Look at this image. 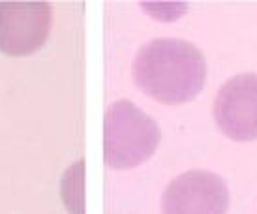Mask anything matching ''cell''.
I'll use <instances>...</instances> for the list:
<instances>
[{"mask_svg":"<svg viewBox=\"0 0 257 214\" xmlns=\"http://www.w3.org/2000/svg\"><path fill=\"white\" fill-rule=\"evenodd\" d=\"M136 85L169 105L192 101L207 81V62L193 43L160 38L141 47L134 60Z\"/></svg>","mask_w":257,"mask_h":214,"instance_id":"obj_1","label":"cell"},{"mask_svg":"<svg viewBox=\"0 0 257 214\" xmlns=\"http://www.w3.org/2000/svg\"><path fill=\"white\" fill-rule=\"evenodd\" d=\"M162 139V132L149 115L128 100L114 101L105 113V164L130 169L147 162Z\"/></svg>","mask_w":257,"mask_h":214,"instance_id":"obj_2","label":"cell"},{"mask_svg":"<svg viewBox=\"0 0 257 214\" xmlns=\"http://www.w3.org/2000/svg\"><path fill=\"white\" fill-rule=\"evenodd\" d=\"M229 190L210 171H188L173 178L162 195V214H225Z\"/></svg>","mask_w":257,"mask_h":214,"instance_id":"obj_3","label":"cell"},{"mask_svg":"<svg viewBox=\"0 0 257 214\" xmlns=\"http://www.w3.org/2000/svg\"><path fill=\"white\" fill-rule=\"evenodd\" d=\"M214 119L233 141L257 139V73H240L223 83L214 101Z\"/></svg>","mask_w":257,"mask_h":214,"instance_id":"obj_4","label":"cell"},{"mask_svg":"<svg viewBox=\"0 0 257 214\" xmlns=\"http://www.w3.org/2000/svg\"><path fill=\"white\" fill-rule=\"evenodd\" d=\"M51 29L45 4H0V51L27 55L42 47Z\"/></svg>","mask_w":257,"mask_h":214,"instance_id":"obj_5","label":"cell"}]
</instances>
